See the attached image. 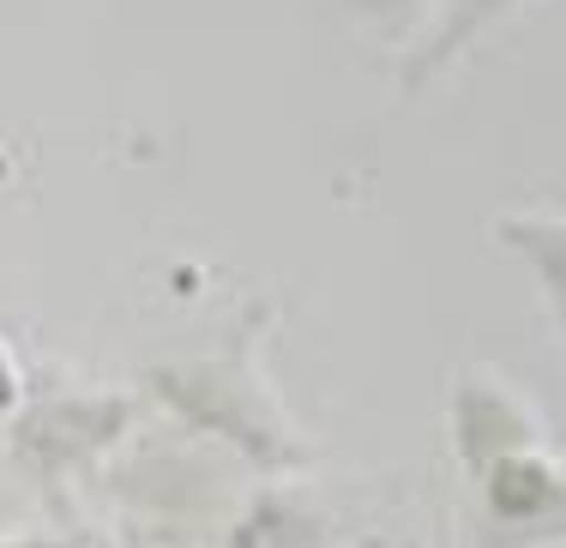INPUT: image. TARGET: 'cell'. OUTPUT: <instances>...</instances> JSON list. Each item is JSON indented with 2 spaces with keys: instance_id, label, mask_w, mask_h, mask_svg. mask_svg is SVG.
<instances>
[{
  "instance_id": "6da1fadb",
  "label": "cell",
  "mask_w": 566,
  "mask_h": 548,
  "mask_svg": "<svg viewBox=\"0 0 566 548\" xmlns=\"http://www.w3.org/2000/svg\"><path fill=\"white\" fill-rule=\"evenodd\" d=\"M0 548H49V542H0Z\"/></svg>"
},
{
  "instance_id": "7a4b0ae2",
  "label": "cell",
  "mask_w": 566,
  "mask_h": 548,
  "mask_svg": "<svg viewBox=\"0 0 566 548\" xmlns=\"http://www.w3.org/2000/svg\"><path fill=\"white\" fill-rule=\"evenodd\" d=\"M0 398H7V368H0Z\"/></svg>"
}]
</instances>
